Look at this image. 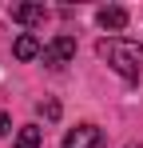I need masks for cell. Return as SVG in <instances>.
Returning a JSON list of instances; mask_svg holds the SVG:
<instances>
[{"instance_id":"3","label":"cell","mask_w":143,"mask_h":148,"mask_svg":"<svg viewBox=\"0 0 143 148\" xmlns=\"http://www.w3.org/2000/svg\"><path fill=\"white\" fill-rule=\"evenodd\" d=\"M103 144H107V136L95 124H76L68 132V140H64V148H103Z\"/></svg>"},{"instance_id":"6","label":"cell","mask_w":143,"mask_h":148,"mask_svg":"<svg viewBox=\"0 0 143 148\" xmlns=\"http://www.w3.org/2000/svg\"><path fill=\"white\" fill-rule=\"evenodd\" d=\"M95 20H99V28H107V32H119V28H127V12L111 4V8H99Z\"/></svg>"},{"instance_id":"9","label":"cell","mask_w":143,"mask_h":148,"mask_svg":"<svg viewBox=\"0 0 143 148\" xmlns=\"http://www.w3.org/2000/svg\"><path fill=\"white\" fill-rule=\"evenodd\" d=\"M8 132H12V120H8V116L0 112V136H8Z\"/></svg>"},{"instance_id":"8","label":"cell","mask_w":143,"mask_h":148,"mask_svg":"<svg viewBox=\"0 0 143 148\" xmlns=\"http://www.w3.org/2000/svg\"><path fill=\"white\" fill-rule=\"evenodd\" d=\"M40 116H44V120H56V116H60V104H56V100H44V104H40Z\"/></svg>"},{"instance_id":"10","label":"cell","mask_w":143,"mask_h":148,"mask_svg":"<svg viewBox=\"0 0 143 148\" xmlns=\"http://www.w3.org/2000/svg\"><path fill=\"white\" fill-rule=\"evenodd\" d=\"M127 148H143V144H127Z\"/></svg>"},{"instance_id":"2","label":"cell","mask_w":143,"mask_h":148,"mask_svg":"<svg viewBox=\"0 0 143 148\" xmlns=\"http://www.w3.org/2000/svg\"><path fill=\"white\" fill-rule=\"evenodd\" d=\"M72 56H76V40L72 36H56V40H48L44 44V60L48 68H64V64H72Z\"/></svg>"},{"instance_id":"7","label":"cell","mask_w":143,"mask_h":148,"mask_svg":"<svg viewBox=\"0 0 143 148\" xmlns=\"http://www.w3.org/2000/svg\"><path fill=\"white\" fill-rule=\"evenodd\" d=\"M40 140H44V128H36V124H24L16 132V148H40Z\"/></svg>"},{"instance_id":"5","label":"cell","mask_w":143,"mask_h":148,"mask_svg":"<svg viewBox=\"0 0 143 148\" xmlns=\"http://www.w3.org/2000/svg\"><path fill=\"white\" fill-rule=\"evenodd\" d=\"M12 52H16V60H36V56H44V44H40L32 32H20L16 44H12Z\"/></svg>"},{"instance_id":"1","label":"cell","mask_w":143,"mask_h":148,"mask_svg":"<svg viewBox=\"0 0 143 148\" xmlns=\"http://www.w3.org/2000/svg\"><path fill=\"white\" fill-rule=\"evenodd\" d=\"M95 52H99V60H107L123 80H131V84H135V80L143 76V44H135V40L107 36V40H99V44H95Z\"/></svg>"},{"instance_id":"4","label":"cell","mask_w":143,"mask_h":148,"mask_svg":"<svg viewBox=\"0 0 143 148\" xmlns=\"http://www.w3.org/2000/svg\"><path fill=\"white\" fill-rule=\"evenodd\" d=\"M12 20L24 24V28H36V24L48 20V8L44 4H12Z\"/></svg>"}]
</instances>
